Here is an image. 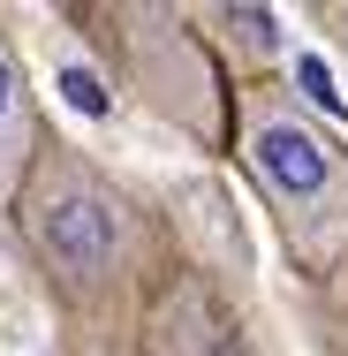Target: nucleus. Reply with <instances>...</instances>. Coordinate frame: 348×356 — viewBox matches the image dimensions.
Wrapping results in <instances>:
<instances>
[{"mask_svg": "<svg viewBox=\"0 0 348 356\" xmlns=\"http://www.w3.org/2000/svg\"><path fill=\"white\" fill-rule=\"evenodd\" d=\"M0 114H8V69H0Z\"/></svg>", "mask_w": 348, "mask_h": 356, "instance_id": "6", "label": "nucleus"}, {"mask_svg": "<svg viewBox=\"0 0 348 356\" xmlns=\"http://www.w3.org/2000/svg\"><path fill=\"white\" fill-rule=\"evenodd\" d=\"M38 235H46V250H53L61 266H76V273H99V266L114 258V213L91 205V197L53 205V213L38 220Z\"/></svg>", "mask_w": 348, "mask_h": 356, "instance_id": "1", "label": "nucleus"}, {"mask_svg": "<svg viewBox=\"0 0 348 356\" xmlns=\"http://www.w3.org/2000/svg\"><path fill=\"white\" fill-rule=\"evenodd\" d=\"M205 356H242V349H235V341H219V349H205Z\"/></svg>", "mask_w": 348, "mask_h": 356, "instance_id": "5", "label": "nucleus"}, {"mask_svg": "<svg viewBox=\"0 0 348 356\" xmlns=\"http://www.w3.org/2000/svg\"><path fill=\"white\" fill-rule=\"evenodd\" d=\"M258 167H265V182H273V190H288V197L326 190V152L303 137V129H288V122H273V129L258 137Z\"/></svg>", "mask_w": 348, "mask_h": 356, "instance_id": "2", "label": "nucleus"}, {"mask_svg": "<svg viewBox=\"0 0 348 356\" xmlns=\"http://www.w3.org/2000/svg\"><path fill=\"white\" fill-rule=\"evenodd\" d=\"M295 76H303V91H310L326 114H341V91H333V76H326V61H318V54H303V61H295Z\"/></svg>", "mask_w": 348, "mask_h": 356, "instance_id": "4", "label": "nucleus"}, {"mask_svg": "<svg viewBox=\"0 0 348 356\" xmlns=\"http://www.w3.org/2000/svg\"><path fill=\"white\" fill-rule=\"evenodd\" d=\"M61 99H69L76 114H106V106H114V99H106V83H99L91 69H61Z\"/></svg>", "mask_w": 348, "mask_h": 356, "instance_id": "3", "label": "nucleus"}]
</instances>
